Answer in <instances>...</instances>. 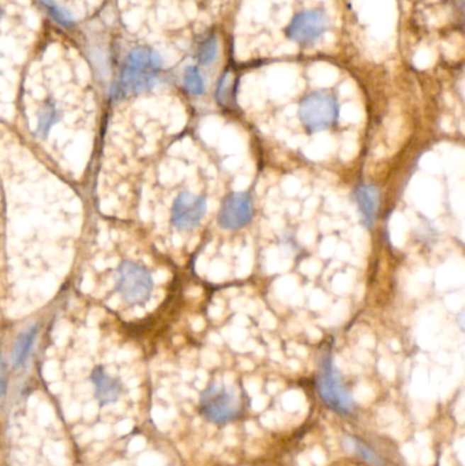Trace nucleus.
<instances>
[{
  "instance_id": "obj_1",
  "label": "nucleus",
  "mask_w": 465,
  "mask_h": 466,
  "mask_svg": "<svg viewBox=\"0 0 465 466\" xmlns=\"http://www.w3.org/2000/svg\"><path fill=\"white\" fill-rule=\"evenodd\" d=\"M162 59L149 47H137L128 53L121 77V91L141 93L155 87Z\"/></svg>"
},
{
  "instance_id": "obj_2",
  "label": "nucleus",
  "mask_w": 465,
  "mask_h": 466,
  "mask_svg": "<svg viewBox=\"0 0 465 466\" xmlns=\"http://www.w3.org/2000/svg\"><path fill=\"white\" fill-rule=\"evenodd\" d=\"M317 393L332 412L348 416L354 411V398L344 386L330 352H323L317 374Z\"/></svg>"
},
{
  "instance_id": "obj_3",
  "label": "nucleus",
  "mask_w": 465,
  "mask_h": 466,
  "mask_svg": "<svg viewBox=\"0 0 465 466\" xmlns=\"http://www.w3.org/2000/svg\"><path fill=\"white\" fill-rule=\"evenodd\" d=\"M202 416L213 424H227L236 420L243 409L242 398L236 389L213 382L199 398Z\"/></svg>"
},
{
  "instance_id": "obj_4",
  "label": "nucleus",
  "mask_w": 465,
  "mask_h": 466,
  "mask_svg": "<svg viewBox=\"0 0 465 466\" xmlns=\"http://www.w3.org/2000/svg\"><path fill=\"white\" fill-rule=\"evenodd\" d=\"M339 103L326 91H315L304 97L299 104V118L310 133L329 130L339 119Z\"/></svg>"
},
{
  "instance_id": "obj_5",
  "label": "nucleus",
  "mask_w": 465,
  "mask_h": 466,
  "mask_svg": "<svg viewBox=\"0 0 465 466\" xmlns=\"http://www.w3.org/2000/svg\"><path fill=\"white\" fill-rule=\"evenodd\" d=\"M116 288L130 304H142L153 291V279L149 270L135 262H123L116 273Z\"/></svg>"
},
{
  "instance_id": "obj_6",
  "label": "nucleus",
  "mask_w": 465,
  "mask_h": 466,
  "mask_svg": "<svg viewBox=\"0 0 465 466\" xmlns=\"http://www.w3.org/2000/svg\"><path fill=\"white\" fill-rule=\"evenodd\" d=\"M254 217V205L250 192L233 191L230 192L221 202L217 224L228 232L242 229L250 224Z\"/></svg>"
},
{
  "instance_id": "obj_7",
  "label": "nucleus",
  "mask_w": 465,
  "mask_h": 466,
  "mask_svg": "<svg viewBox=\"0 0 465 466\" xmlns=\"http://www.w3.org/2000/svg\"><path fill=\"white\" fill-rule=\"evenodd\" d=\"M208 210L206 198L190 191L177 196L171 211V223L180 232H190L198 228Z\"/></svg>"
},
{
  "instance_id": "obj_8",
  "label": "nucleus",
  "mask_w": 465,
  "mask_h": 466,
  "mask_svg": "<svg viewBox=\"0 0 465 466\" xmlns=\"http://www.w3.org/2000/svg\"><path fill=\"white\" fill-rule=\"evenodd\" d=\"M329 26V18L323 10H306L296 14L286 29V35L289 40L308 44L317 41L326 32Z\"/></svg>"
},
{
  "instance_id": "obj_9",
  "label": "nucleus",
  "mask_w": 465,
  "mask_h": 466,
  "mask_svg": "<svg viewBox=\"0 0 465 466\" xmlns=\"http://www.w3.org/2000/svg\"><path fill=\"white\" fill-rule=\"evenodd\" d=\"M355 204L358 206L360 221L367 229H371L376 221L379 210V190L371 183H360L354 191Z\"/></svg>"
},
{
  "instance_id": "obj_10",
  "label": "nucleus",
  "mask_w": 465,
  "mask_h": 466,
  "mask_svg": "<svg viewBox=\"0 0 465 466\" xmlns=\"http://www.w3.org/2000/svg\"><path fill=\"white\" fill-rule=\"evenodd\" d=\"M90 379L94 384V390H96V397L99 399L100 405H108L112 404L115 401H118L121 397L122 393V384L121 382L115 378H112L111 375H108L107 372L101 368L97 367L93 372Z\"/></svg>"
},
{
  "instance_id": "obj_11",
  "label": "nucleus",
  "mask_w": 465,
  "mask_h": 466,
  "mask_svg": "<svg viewBox=\"0 0 465 466\" xmlns=\"http://www.w3.org/2000/svg\"><path fill=\"white\" fill-rule=\"evenodd\" d=\"M345 440L352 451L364 462L373 466L385 465V461L382 460V457L370 445H367L363 439H360L358 436H354V435H348L345 438Z\"/></svg>"
},
{
  "instance_id": "obj_12",
  "label": "nucleus",
  "mask_w": 465,
  "mask_h": 466,
  "mask_svg": "<svg viewBox=\"0 0 465 466\" xmlns=\"http://www.w3.org/2000/svg\"><path fill=\"white\" fill-rule=\"evenodd\" d=\"M37 334V328H28L26 331L21 333V335L14 345V350H13V362L16 367H19L22 365L25 360L28 359L30 350H32V346H33V343H35V338H36Z\"/></svg>"
},
{
  "instance_id": "obj_13",
  "label": "nucleus",
  "mask_w": 465,
  "mask_h": 466,
  "mask_svg": "<svg viewBox=\"0 0 465 466\" xmlns=\"http://www.w3.org/2000/svg\"><path fill=\"white\" fill-rule=\"evenodd\" d=\"M183 85L186 90L193 96H202L205 93V84L202 75L196 66H190L184 70Z\"/></svg>"
},
{
  "instance_id": "obj_14",
  "label": "nucleus",
  "mask_w": 465,
  "mask_h": 466,
  "mask_svg": "<svg viewBox=\"0 0 465 466\" xmlns=\"http://www.w3.org/2000/svg\"><path fill=\"white\" fill-rule=\"evenodd\" d=\"M57 118H59V113H57L54 104H45L38 116V130H37L38 134L41 137H47L51 127L57 121Z\"/></svg>"
},
{
  "instance_id": "obj_15",
  "label": "nucleus",
  "mask_w": 465,
  "mask_h": 466,
  "mask_svg": "<svg viewBox=\"0 0 465 466\" xmlns=\"http://www.w3.org/2000/svg\"><path fill=\"white\" fill-rule=\"evenodd\" d=\"M41 3L44 4V7L47 9L48 14L52 17L55 22H57L59 25H62L65 28H70L74 25L72 14L66 9L57 6L52 0H41Z\"/></svg>"
},
{
  "instance_id": "obj_16",
  "label": "nucleus",
  "mask_w": 465,
  "mask_h": 466,
  "mask_svg": "<svg viewBox=\"0 0 465 466\" xmlns=\"http://www.w3.org/2000/svg\"><path fill=\"white\" fill-rule=\"evenodd\" d=\"M232 82H231V72L227 71L223 74V77L218 81L217 90H215V99L221 105L228 103L230 97L232 96Z\"/></svg>"
},
{
  "instance_id": "obj_17",
  "label": "nucleus",
  "mask_w": 465,
  "mask_h": 466,
  "mask_svg": "<svg viewBox=\"0 0 465 466\" xmlns=\"http://www.w3.org/2000/svg\"><path fill=\"white\" fill-rule=\"evenodd\" d=\"M217 50H218V45H217V38L215 35H211L201 47V51H199V63L203 65V66H209L213 60H215V55H217Z\"/></svg>"
},
{
  "instance_id": "obj_18",
  "label": "nucleus",
  "mask_w": 465,
  "mask_h": 466,
  "mask_svg": "<svg viewBox=\"0 0 465 466\" xmlns=\"http://www.w3.org/2000/svg\"><path fill=\"white\" fill-rule=\"evenodd\" d=\"M6 392V379H4V371H3V365L0 362V396H3Z\"/></svg>"
},
{
  "instance_id": "obj_19",
  "label": "nucleus",
  "mask_w": 465,
  "mask_h": 466,
  "mask_svg": "<svg viewBox=\"0 0 465 466\" xmlns=\"http://www.w3.org/2000/svg\"><path fill=\"white\" fill-rule=\"evenodd\" d=\"M1 16H3V11H1V9H0V19H1Z\"/></svg>"
}]
</instances>
